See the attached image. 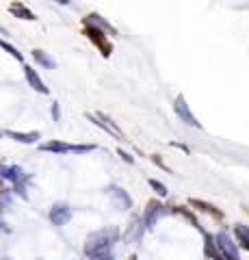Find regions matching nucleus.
Masks as SVG:
<instances>
[{
	"instance_id": "nucleus-1",
	"label": "nucleus",
	"mask_w": 249,
	"mask_h": 260,
	"mask_svg": "<svg viewBox=\"0 0 249 260\" xmlns=\"http://www.w3.org/2000/svg\"><path fill=\"white\" fill-rule=\"evenodd\" d=\"M119 237V232H117V228H106V230H100V232H93L89 239H87V254H91V256H98V254H104L113 243L117 241Z\"/></svg>"
},
{
	"instance_id": "nucleus-2",
	"label": "nucleus",
	"mask_w": 249,
	"mask_h": 260,
	"mask_svg": "<svg viewBox=\"0 0 249 260\" xmlns=\"http://www.w3.org/2000/svg\"><path fill=\"white\" fill-rule=\"evenodd\" d=\"M215 245L219 249V254L223 256V260H238V249H236V243L232 241L226 232H219L215 237Z\"/></svg>"
},
{
	"instance_id": "nucleus-3",
	"label": "nucleus",
	"mask_w": 249,
	"mask_h": 260,
	"mask_svg": "<svg viewBox=\"0 0 249 260\" xmlns=\"http://www.w3.org/2000/svg\"><path fill=\"white\" fill-rule=\"evenodd\" d=\"M0 178L15 182L18 184V193H22V198H26V193H24V184H22V180H26V174H24L18 165H0Z\"/></svg>"
},
{
	"instance_id": "nucleus-4",
	"label": "nucleus",
	"mask_w": 249,
	"mask_h": 260,
	"mask_svg": "<svg viewBox=\"0 0 249 260\" xmlns=\"http://www.w3.org/2000/svg\"><path fill=\"white\" fill-rule=\"evenodd\" d=\"M173 109H175V113H178V117L184 121V124L199 128V121H197V119H195V115H193V113L189 111V104H187V100H184V95H178V98H175Z\"/></svg>"
},
{
	"instance_id": "nucleus-5",
	"label": "nucleus",
	"mask_w": 249,
	"mask_h": 260,
	"mask_svg": "<svg viewBox=\"0 0 249 260\" xmlns=\"http://www.w3.org/2000/svg\"><path fill=\"white\" fill-rule=\"evenodd\" d=\"M87 117H89V119H93L95 124H98L100 128H104V130H106L109 135L117 137V139H124V133H122V130L117 128V124H115V121H111L106 115H104V113H93V115H87Z\"/></svg>"
},
{
	"instance_id": "nucleus-6",
	"label": "nucleus",
	"mask_w": 249,
	"mask_h": 260,
	"mask_svg": "<svg viewBox=\"0 0 249 260\" xmlns=\"http://www.w3.org/2000/svg\"><path fill=\"white\" fill-rule=\"evenodd\" d=\"M72 219V208L67 204H54L50 210V221L54 225H65Z\"/></svg>"
},
{
	"instance_id": "nucleus-7",
	"label": "nucleus",
	"mask_w": 249,
	"mask_h": 260,
	"mask_svg": "<svg viewBox=\"0 0 249 260\" xmlns=\"http://www.w3.org/2000/svg\"><path fill=\"white\" fill-rule=\"evenodd\" d=\"M165 213H167L165 206H160L158 202H150V204H148V213H146V223H148V228H154V223H156Z\"/></svg>"
},
{
	"instance_id": "nucleus-8",
	"label": "nucleus",
	"mask_w": 249,
	"mask_h": 260,
	"mask_svg": "<svg viewBox=\"0 0 249 260\" xmlns=\"http://www.w3.org/2000/svg\"><path fill=\"white\" fill-rule=\"evenodd\" d=\"M109 195L113 198L115 206H117V208H122V210L130 208V204H132V200L128 198V193H126V191H122V189H117V186H111V189H109Z\"/></svg>"
},
{
	"instance_id": "nucleus-9",
	"label": "nucleus",
	"mask_w": 249,
	"mask_h": 260,
	"mask_svg": "<svg viewBox=\"0 0 249 260\" xmlns=\"http://www.w3.org/2000/svg\"><path fill=\"white\" fill-rule=\"evenodd\" d=\"M24 70H26V80L30 83V87H33V89H37L39 93H48V87L44 85V80L39 78V74H37V72H35L33 68H24Z\"/></svg>"
},
{
	"instance_id": "nucleus-10",
	"label": "nucleus",
	"mask_w": 249,
	"mask_h": 260,
	"mask_svg": "<svg viewBox=\"0 0 249 260\" xmlns=\"http://www.w3.org/2000/svg\"><path fill=\"white\" fill-rule=\"evenodd\" d=\"M234 237H236V241L240 243V247H245V249L249 251V225L236 223V225H234Z\"/></svg>"
},
{
	"instance_id": "nucleus-11",
	"label": "nucleus",
	"mask_w": 249,
	"mask_h": 260,
	"mask_svg": "<svg viewBox=\"0 0 249 260\" xmlns=\"http://www.w3.org/2000/svg\"><path fill=\"white\" fill-rule=\"evenodd\" d=\"M87 37H91L93 42L100 46V50H102V54H104V56H109V54H111V46L106 44V39L102 37V30H93V28H89V32H87Z\"/></svg>"
},
{
	"instance_id": "nucleus-12",
	"label": "nucleus",
	"mask_w": 249,
	"mask_h": 260,
	"mask_svg": "<svg viewBox=\"0 0 249 260\" xmlns=\"http://www.w3.org/2000/svg\"><path fill=\"white\" fill-rule=\"evenodd\" d=\"M44 152H54V154H67L72 152V145L69 143H61V141H48L42 145Z\"/></svg>"
},
{
	"instance_id": "nucleus-13",
	"label": "nucleus",
	"mask_w": 249,
	"mask_h": 260,
	"mask_svg": "<svg viewBox=\"0 0 249 260\" xmlns=\"http://www.w3.org/2000/svg\"><path fill=\"white\" fill-rule=\"evenodd\" d=\"M7 137H11V139L20 141V143H35L39 139V133H13V130H9Z\"/></svg>"
},
{
	"instance_id": "nucleus-14",
	"label": "nucleus",
	"mask_w": 249,
	"mask_h": 260,
	"mask_svg": "<svg viewBox=\"0 0 249 260\" xmlns=\"http://www.w3.org/2000/svg\"><path fill=\"white\" fill-rule=\"evenodd\" d=\"M191 206H197L199 210H204V213H208V215H212L215 219H221V217H223V213H221V210H217L215 206H210V204H206V202H199V200H191Z\"/></svg>"
},
{
	"instance_id": "nucleus-15",
	"label": "nucleus",
	"mask_w": 249,
	"mask_h": 260,
	"mask_svg": "<svg viewBox=\"0 0 249 260\" xmlns=\"http://www.w3.org/2000/svg\"><path fill=\"white\" fill-rule=\"evenodd\" d=\"M11 11H13L15 15H24V20H35L33 11H28L24 5H11Z\"/></svg>"
},
{
	"instance_id": "nucleus-16",
	"label": "nucleus",
	"mask_w": 249,
	"mask_h": 260,
	"mask_svg": "<svg viewBox=\"0 0 249 260\" xmlns=\"http://www.w3.org/2000/svg\"><path fill=\"white\" fill-rule=\"evenodd\" d=\"M0 48H3V50H7V52H9V54L13 56V59H18V61H22V59H24V56H22V52H18V50H15V48H13L11 44L3 42V39H0Z\"/></svg>"
},
{
	"instance_id": "nucleus-17",
	"label": "nucleus",
	"mask_w": 249,
	"mask_h": 260,
	"mask_svg": "<svg viewBox=\"0 0 249 260\" xmlns=\"http://www.w3.org/2000/svg\"><path fill=\"white\" fill-rule=\"evenodd\" d=\"M33 54H35V59H37L39 63H44V65H46V68H54V61H50V59H48V56H46V52H42V50H35Z\"/></svg>"
},
{
	"instance_id": "nucleus-18",
	"label": "nucleus",
	"mask_w": 249,
	"mask_h": 260,
	"mask_svg": "<svg viewBox=\"0 0 249 260\" xmlns=\"http://www.w3.org/2000/svg\"><path fill=\"white\" fill-rule=\"evenodd\" d=\"M150 186L154 189L158 195H167V186L163 182H158V180H150Z\"/></svg>"
},
{
	"instance_id": "nucleus-19",
	"label": "nucleus",
	"mask_w": 249,
	"mask_h": 260,
	"mask_svg": "<svg viewBox=\"0 0 249 260\" xmlns=\"http://www.w3.org/2000/svg\"><path fill=\"white\" fill-rule=\"evenodd\" d=\"M91 150H95V145H72V152L74 154H87Z\"/></svg>"
},
{
	"instance_id": "nucleus-20",
	"label": "nucleus",
	"mask_w": 249,
	"mask_h": 260,
	"mask_svg": "<svg viewBox=\"0 0 249 260\" xmlns=\"http://www.w3.org/2000/svg\"><path fill=\"white\" fill-rule=\"evenodd\" d=\"M91 260H111V256L106 254V251H104V254H98V256H93Z\"/></svg>"
},
{
	"instance_id": "nucleus-21",
	"label": "nucleus",
	"mask_w": 249,
	"mask_h": 260,
	"mask_svg": "<svg viewBox=\"0 0 249 260\" xmlns=\"http://www.w3.org/2000/svg\"><path fill=\"white\" fill-rule=\"evenodd\" d=\"M59 115H61V111H59V104H54V107H52V117H54V119H59Z\"/></svg>"
},
{
	"instance_id": "nucleus-22",
	"label": "nucleus",
	"mask_w": 249,
	"mask_h": 260,
	"mask_svg": "<svg viewBox=\"0 0 249 260\" xmlns=\"http://www.w3.org/2000/svg\"><path fill=\"white\" fill-rule=\"evenodd\" d=\"M130 260H136V258H130Z\"/></svg>"
}]
</instances>
